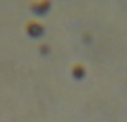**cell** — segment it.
Segmentation results:
<instances>
[{
    "mask_svg": "<svg viewBox=\"0 0 127 122\" xmlns=\"http://www.w3.org/2000/svg\"><path fill=\"white\" fill-rule=\"evenodd\" d=\"M40 53H41V55H49L50 47L47 46V45H41V47H40Z\"/></svg>",
    "mask_w": 127,
    "mask_h": 122,
    "instance_id": "cell-4",
    "label": "cell"
},
{
    "mask_svg": "<svg viewBox=\"0 0 127 122\" xmlns=\"http://www.w3.org/2000/svg\"><path fill=\"white\" fill-rule=\"evenodd\" d=\"M27 33H28V35H29L30 38L39 39L44 35L45 29L39 23H30L29 26H28V28H27Z\"/></svg>",
    "mask_w": 127,
    "mask_h": 122,
    "instance_id": "cell-1",
    "label": "cell"
},
{
    "mask_svg": "<svg viewBox=\"0 0 127 122\" xmlns=\"http://www.w3.org/2000/svg\"><path fill=\"white\" fill-rule=\"evenodd\" d=\"M73 76L75 80H82L85 77V69L82 66H75L73 70Z\"/></svg>",
    "mask_w": 127,
    "mask_h": 122,
    "instance_id": "cell-3",
    "label": "cell"
},
{
    "mask_svg": "<svg viewBox=\"0 0 127 122\" xmlns=\"http://www.w3.org/2000/svg\"><path fill=\"white\" fill-rule=\"evenodd\" d=\"M51 9V4L49 1H41V2H38V4H34L32 6V10L33 12L36 15V16H45L47 12Z\"/></svg>",
    "mask_w": 127,
    "mask_h": 122,
    "instance_id": "cell-2",
    "label": "cell"
}]
</instances>
